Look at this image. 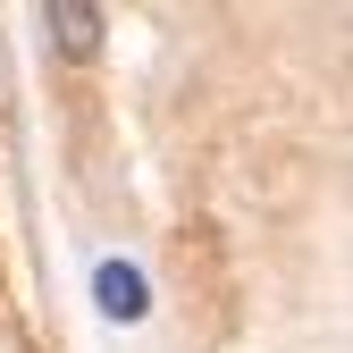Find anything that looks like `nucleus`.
Instances as JSON below:
<instances>
[{
	"label": "nucleus",
	"instance_id": "f257e3e1",
	"mask_svg": "<svg viewBox=\"0 0 353 353\" xmlns=\"http://www.w3.org/2000/svg\"><path fill=\"white\" fill-rule=\"evenodd\" d=\"M93 303H101L118 328H135V320L152 312V286H143L135 261H101V270H93Z\"/></svg>",
	"mask_w": 353,
	"mask_h": 353
},
{
	"label": "nucleus",
	"instance_id": "f03ea898",
	"mask_svg": "<svg viewBox=\"0 0 353 353\" xmlns=\"http://www.w3.org/2000/svg\"><path fill=\"white\" fill-rule=\"evenodd\" d=\"M42 34H51L68 59H93L101 51V9L93 0H51V9H42Z\"/></svg>",
	"mask_w": 353,
	"mask_h": 353
}]
</instances>
